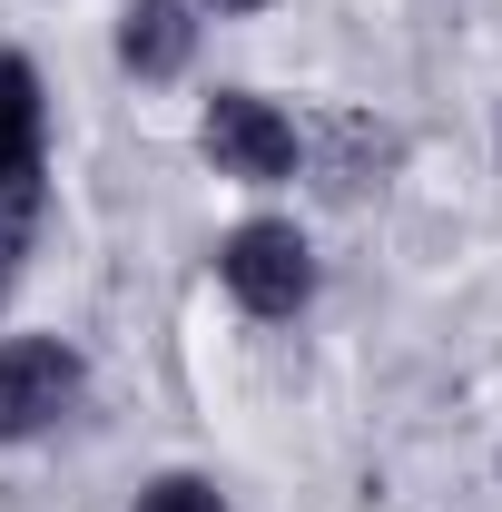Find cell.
<instances>
[{"label":"cell","mask_w":502,"mask_h":512,"mask_svg":"<svg viewBox=\"0 0 502 512\" xmlns=\"http://www.w3.org/2000/svg\"><path fill=\"white\" fill-rule=\"evenodd\" d=\"M217 276H227V296H237L247 316H266V325L315 306V247L286 227V217H247V227H227Z\"/></svg>","instance_id":"cell-1"},{"label":"cell","mask_w":502,"mask_h":512,"mask_svg":"<svg viewBox=\"0 0 502 512\" xmlns=\"http://www.w3.org/2000/svg\"><path fill=\"white\" fill-rule=\"evenodd\" d=\"M89 394V365L60 335H0V444H40L60 434Z\"/></svg>","instance_id":"cell-2"},{"label":"cell","mask_w":502,"mask_h":512,"mask_svg":"<svg viewBox=\"0 0 502 512\" xmlns=\"http://www.w3.org/2000/svg\"><path fill=\"white\" fill-rule=\"evenodd\" d=\"M197 148H207V168L217 178H247V188H276V178H296V119L276 109V99H256V89H217L207 99V119H197Z\"/></svg>","instance_id":"cell-3"},{"label":"cell","mask_w":502,"mask_h":512,"mask_svg":"<svg viewBox=\"0 0 502 512\" xmlns=\"http://www.w3.org/2000/svg\"><path fill=\"white\" fill-rule=\"evenodd\" d=\"M197 50V0H128L119 10V69L128 79H178Z\"/></svg>","instance_id":"cell-4"},{"label":"cell","mask_w":502,"mask_h":512,"mask_svg":"<svg viewBox=\"0 0 502 512\" xmlns=\"http://www.w3.org/2000/svg\"><path fill=\"white\" fill-rule=\"evenodd\" d=\"M40 178V79L0 60V197H30Z\"/></svg>","instance_id":"cell-5"},{"label":"cell","mask_w":502,"mask_h":512,"mask_svg":"<svg viewBox=\"0 0 502 512\" xmlns=\"http://www.w3.org/2000/svg\"><path fill=\"white\" fill-rule=\"evenodd\" d=\"M128 512H227V493H217L207 473H158V483H148Z\"/></svg>","instance_id":"cell-6"},{"label":"cell","mask_w":502,"mask_h":512,"mask_svg":"<svg viewBox=\"0 0 502 512\" xmlns=\"http://www.w3.org/2000/svg\"><path fill=\"white\" fill-rule=\"evenodd\" d=\"M0 296H10V237H0Z\"/></svg>","instance_id":"cell-7"},{"label":"cell","mask_w":502,"mask_h":512,"mask_svg":"<svg viewBox=\"0 0 502 512\" xmlns=\"http://www.w3.org/2000/svg\"><path fill=\"white\" fill-rule=\"evenodd\" d=\"M207 10H266V0H207Z\"/></svg>","instance_id":"cell-8"}]
</instances>
